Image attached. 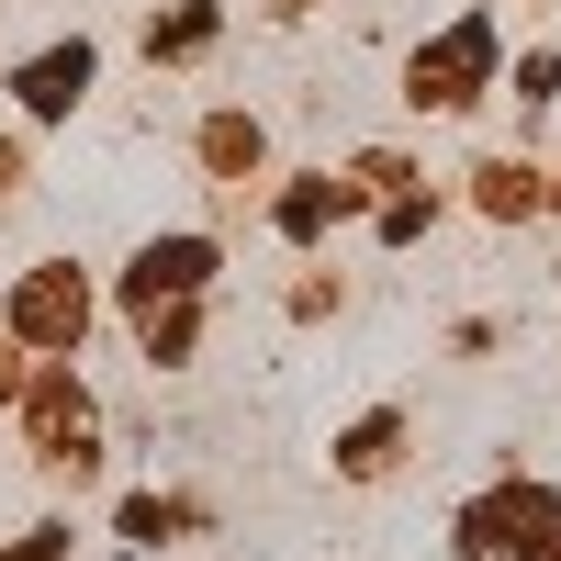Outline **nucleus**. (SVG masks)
<instances>
[{
	"label": "nucleus",
	"mask_w": 561,
	"mask_h": 561,
	"mask_svg": "<svg viewBox=\"0 0 561 561\" xmlns=\"http://www.w3.org/2000/svg\"><path fill=\"white\" fill-rule=\"evenodd\" d=\"M483 57H494V34H483V23H460V34H438V57H415V102H472V79H483Z\"/></svg>",
	"instance_id": "f257e3e1"
},
{
	"label": "nucleus",
	"mask_w": 561,
	"mask_h": 561,
	"mask_svg": "<svg viewBox=\"0 0 561 561\" xmlns=\"http://www.w3.org/2000/svg\"><path fill=\"white\" fill-rule=\"evenodd\" d=\"M79 90H90V45H57V57H34V68H23V113H45V124H57Z\"/></svg>",
	"instance_id": "f03ea898"
},
{
	"label": "nucleus",
	"mask_w": 561,
	"mask_h": 561,
	"mask_svg": "<svg viewBox=\"0 0 561 561\" xmlns=\"http://www.w3.org/2000/svg\"><path fill=\"white\" fill-rule=\"evenodd\" d=\"M23 325H34L45 348H57V337H79V280H57V270H45L34 293H23Z\"/></svg>",
	"instance_id": "7ed1b4c3"
}]
</instances>
